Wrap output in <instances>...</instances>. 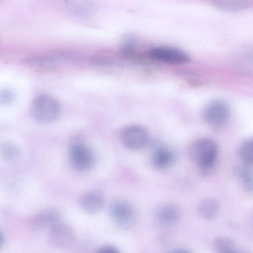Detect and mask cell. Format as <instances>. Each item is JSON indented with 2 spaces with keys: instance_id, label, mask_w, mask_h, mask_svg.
<instances>
[{
  "instance_id": "cell-1",
  "label": "cell",
  "mask_w": 253,
  "mask_h": 253,
  "mask_svg": "<svg viewBox=\"0 0 253 253\" xmlns=\"http://www.w3.org/2000/svg\"><path fill=\"white\" fill-rule=\"evenodd\" d=\"M218 153L216 142L211 138L202 137L193 141L189 146L188 154L197 166L201 174L207 175L215 167Z\"/></svg>"
},
{
  "instance_id": "cell-2",
  "label": "cell",
  "mask_w": 253,
  "mask_h": 253,
  "mask_svg": "<svg viewBox=\"0 0 253 253\" xmlns=\"http://www.w3.org/2000/svg\"><path fill=\"white\" fill-rule=\"evenodd\" d=\"M58 102L52 96L42 94L33 101L31 111L33 118L38 122L50 123L56 120L60 113Z\"/></svg>"
},
{
  "instance_id": "cell-3",
  "label": "cell",
  "mask_w": 253,
  "mask_h": 253,
  "mask_svg": "<svg viewBox=\"0 0 253 253\" xmlns=\"http://www.w3.org/2000/svg\"><path fill=\"white\" fill-rule=\"evenodd\" d=\"M231 115L229 104L221 99H214L206 105L203 111L205 123L211 128L219 129L228 123Z\"/></svg>"
},
{
  "instance_id": "cell-4",
  "label": "cell",
  "mask_w": 253,
  "mask_h": 253,
  "mask_svg": "<svg viewBox=\"0 0 253 253\" xmlns=\"http://www.w3.org/2000/svg\"><path fill=\"white\" fill-rule=\"evenodd\" d=\"M109 213L115 223L123 229L129 228L136 217V211L134 206L124 199L113 201L109 206Z\"/></svg>"
},
{
  "instance_id": "cell-5",
  "label": "cell",
  "mask_w": 253,
  "mask_h": 253,
  "mask_svg": "<svg viewBox=\"0 0 253 253\" xmlns=\"http://www.w3.org/2000/svg\"><path fill=\"white\" fill-rule=\"evenodd\" d=\"M69 158L72 167L80 171H85L92 168L95 157L92 150L81 142L72 143L69 149Z\"/></svg>"
},
{
  "instance_id": "cell-6",
  "label": "cell",
  "mask_w": 253,
  "mask_h": 253,
  "mask_svg": "<svg viewBox=\"0 0 253 253\" xmlns=\"http://www.w3.org/2000/svg\"><path fill=\"white\" fill-rule=\"evenodd\" d=\"M120 138L123 144L131 150H139L146 146L149 141L147 130L143 126L132 124L122 129Z\"/></svg>"
},
{
  "instance_id": "cell-7",
  "label": "cell",
  "mask_w": 253,
  "mask_h": 253,
  "mask_svg": "<svg viewBox=\"0 0 253 253\" xmlns=\"http://www.w3.org/2000/svg\"><path fill=\"white\" fill-rule=\"evenodd\" d=\"M61 221L59 211L54 209H48L40 211L30 217L28 226L35 232L47 231L54 225Z\"/></svg>"
},
{
  "instance_id": "cell-8",
  "label": "cell",
  "mask_w": 253,
  "mask_h": 253,
  "mask_svg": "<svg viewBox=\"0 0 253 253\" xmlns=\"http://www.w3.org/2000/svg\"><path fill=\"white\" fill-rule=\"evenodd\" d=\"M150 53L155 59L170 64H183L188 63L190 60L189 56L186 53L172 47H155L150 50Z\"/></svg>"
},
{
  "instance_id": "cell-9",
  "label": "cell",
  "mask_w": 253,
  "mask_h": 253,
  "mask_svg": "<svg viewBox=\"0 0 253 253\" xmlns=\"http://www.w3.org/2000/svg\"><path fill=\"white\" fill-rule=\"evenodd\" d=\"M47 232L49 242L57 248H67L73 243L74 240L72 230L61 221L54 225Z\"/></svg>"
},
{
  "instance_id": "cell-10",
  "label": "cell",
  "mask_w": 253,
  "mask_h": 253,
  "mask_svg": "<svg viewBox=\"0 0 253 253\" xmlns=\"http://www.w3.org/2000/svg\"><path fill=\"white\" fill-rule=\"evenodd\" d=\"M176 158V153L173 148L163 144H158L153 149L151 161L154 167L164 169L172 166Z\"/></svg>"
},
{
  "instance_id": "cell-11",
  "label": "cell",
  "mask_w": 253,
  "mask_h": 253,
  "mask_svg": "<svg viewBox=\"0 0 253 253\" xmlns=\"http://www.w3.org/2000/svg\"><path fill=\"white\" fill-rule=\"evenodd\" d=\"M105 199L100 192L90 191L83 194L80 199V205L83 211L89 214L98 213L103 208Z\"/></svg>"
},
{
  "instance_id": "cell-12",
  "label": "cell",
  "mask_w": 253,
  "mask_h": 253,
  "mask_svg": "<svg viewBox=\"0 0 253 253\" xmlns=\"http://www.w3.org/2000/svg\"><path fill=\"white\" fill-rule=\"evenodd\" d=\"M155 217L160 224L171 226L178 222L181 217V212L175 205L166 203L160 205L157 209Z\"/></svg>"
},
{
  "instance_id": "cell-13",
  "label": "cell",
  "mask_w": 253,
  "mask_h": 253,
  "mask_svg": "<svg viewBox=\"0 0 253 253\" xmlns=\"http://www.w3.org/2000/svg\"><path fill=\"white\" fill-rule=\"evenodd\" d=\"M218 202L212 198H206L201 200L197 205V211L204 219L211 220L215 218L219 212Z\"/></svg>"
},
{
  "instance_id": "cell-14",
  "label": "cell",
  "mask_w": 253,
  "mask_h": 253,
  "mask_svg": "<svg viewBox=\"0 0 253 253\" xmlns=\"http://www.w3.org/2000/svg\"><path fill=\"white\" fill-rule=\"evenodd\" d=\"M233 174L244 189L253 194V167L245 164L237 166L234 168Z\"/></svg>"
},
{
  "instance_id": "cell-15",
  "label": "cell",
  "mask_w": 253,
  "mask_h": 253,
  "mask_svg": "<svg viewBox=\"0 0 253 253\" xmlns=\"http://www.w3.org/2000/svg\"><path fill=\"white\" fill-rule=\"evenodd\" d=\"M238 154L243 164L253 167V137L241 143L238 149Z\"/></svg>"
},
{
  "instance_id": "cell-16",
  "label": "cell",
  "mask_w": 253,
  "mask_h": 253,
  "mask_svg": "<svg viewBox=\"0 0 253 253\" xmlns=\"http://www.w3.org/2000/svg\"><path fill=\"white\" fill-rule=\"evenodd\" d=\"M233 239L226 236H218L213 242V247L216 253H228L236 248Z\"/></svg>"
},
{
  "instance_id": "cell-17",
  "label": "cell",
  "mask_w": 253,
  "mask_h": 253,
  "mask_svg": "<svg viewBox=\"0 0 253 253\" xmlns=\"http://www.w3.org/2000/svg\"><path fill=\"white\" fill-rule=\"evenodd\" d=\"M215 4L220 8L228 10H235L244 9L250 6V1L244 0H218Z\"/></svg>"
},
{
  "instance_id": "cell-18",
  "label": "cell",
  "mask_w": 253,
  "mask_h": 253,
  "mask_svg": "<svg viewBox=\"0 0 253 253\" xmlns=\"http://www.w3.org/2000/svg\"><path fill=\"white\" fill-rule=\"evenodd\" d=\"M1 153L6 160L12 161L16 159L20 155L19 147L11 142H5L1 147Z\"/></svg>"
},
{
  "instance_id": "cell-19",
  "label": "cell",
  "mask_w": 253,
  "mask_h": 253,
  "mask_svg": "<svg viewBox=\"0 0 253 253\" xmlns=\"http://www.w3.org/2000/svg\"><path fill=\"white\" fill-rule=\"evenodd\" d=\"M85 1H73L71 2L70 4V9L72 11L78 14H85L87 12H89L91 5L90 3H88L87 2Z\"/></svg>"
},
{
  "instance_id": "cell-20",
  "label": "cell",
  "mask_w": 253,
  "mask_h": 253,
  "mask_svg": "<svg viewBox=\"0 0 253 253\" xmlns=\"http://www.w3.org/2000/svg\"><path fill=\"white\" fill-rule=\"evenodd\" d=\"M15 99V94L10 90L4 89L0 91V101L3 105L11 104Z\"/></svg>"
},
{
  "instance_id": "cell-21",
  "label": "cell",
  "mask_w": 253,
  "mask_h": 253,
  "mask_svg": "<svg viewBox=\"0 0 253 253\" xmlns=\"http://www.w3.org/2000/svg\"><path fill=\"white\" fill-rule=\"evenodd\" d=\"M96 253H120L118 249L112 245H105L100 248Z\"/></svg>"
},
{
  "instance_id": "cell-22",
  "label": "cell",
  "mask_w": 253,
  "mask_h": 253,
  "mask_svg": "<svg viewBox=\"0 0 253 253\" xmlns=\"http://www.w3.org/2000/svg\"><path fill=\"white\" fill-rule=\"evenodd\" d=\"M228 253H250L245 250L241 249H238V248H236L235 249H234L232 251H230Z\"/></svg>"
},
{
  "instance_id": "cell-23",
  "label": "cell",
  "mask_w": 253,
  "mask_h": 253,
  "mask_svg": "<svg viewBox=\"0 0 253 253\" xmlns=\"http://www.w3.org/2000/svg\"><path fill=\"white\" fill-rule=\"evenodd\" d=\"M169 253H191L189 251L184 249H176L174 250Z\"/></svg>"
},
{
  "instance_id": "cell-24",
  "label": "cell",
  "mask_w": 253,
  "mask_h": 253,
  "mask_svg": "<svg viewBox=\"0 0 253 253\" xmlns=\"http://www.w3.org/2000/svg\"><path fill=\"white\" fill-rule=\"evenodd\" d=\"M0 246H3V243H4V238L3 239H2L3 238V235L2 234V233H1V234H0Z\"/></svg>"
}]
</instances>
